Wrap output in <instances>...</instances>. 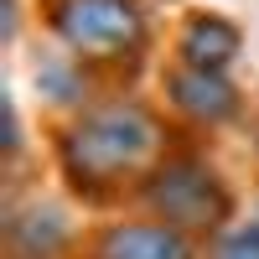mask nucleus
Masks as SVG:
<instances>
[{"label":"nucleus","mask_w":259,"mask_h":259,"mask_svg":"<svg viewBox=\"0 0 259 259\" xmlns=\"http://www.w3.org/2000/svg\"><path fill=\"white\" fill-rule=\"evenodd\" d=\"M166 119L140 99H94L52 130L57 182L83 207H135L140 187L171 156Z\"/></svg>","instance_id":"1"},{"label":"nucleus","mask_w":259,"mask_h":259,"mask_svg":"<svg viewBox=\"0 0 259 259\" xmlns=\"http://www.w3.org/2000/svg\"><path fill=\"white\" fill-rule=\"evenodd\" d=\"M140 212L171 223L177 233H187L192 244H212L223 228L239 223V192L228 187V177L212 166L202 150H171V156L150 171V182L135 197Z\"/></svg>","instance_id":"2"},{"label":"nucleus","mask_w":259,"mask_h":259,"mask_svg":"<svg viewBox=\"0 0 259 259\" xmlns=\"http://www.w3.org/2000/svg\"><path fill=\"white\" fill-rule=\"evenodd\" d=\"M47 26L68 47V57L89 68H124L145 52L150 36L140 0H52Z\"/></svg>","instance_id":"3"},{"label":"nucleus","mask_w":259,"mask_h":259,"mask_svg":"<svg viewBox=\"0 0 259 259\" xmlns=\"http://www.w3.org/2000/svg\"><path fill=\"white\" fill-rule=\"evenodd\" d=\"M83 259H202V244H192L171 223L130 207L83 239Z\"/></svg>","instance_id":"4"},{"label":"nucleus","mask_w":259,"mask_h":259,"mask_svg":"<svg viewBox=\"0 0 259 259\" xmlns=\"http://www.w3.org/2000/svg\"><path fill=\"white\" fill-rule=\"evenodd\" d=\"M166 104H171L177 119L197 124V130H223V124H233L244 114V99H239L228 73L187 68V62H177V68L166 73Z\"/></svg>","instance_id":"5"},{"label":"nucleus","mask_w":259,"mask_h":259,"mask_svg":"<svg viewBox=\"0 0 259 259\" xmlns=\"http://www.w3.org/2000/svg\"><path fill=\"white\" fill-rule=\"evenodd\" d=\"M73 244V223L57 202L36 197L6 212V259H68Z\"/></svg>","instance_id":"6"},{"label":"nucleus","mask_w":259,"mask_h":259,"mask_svg":"<svg viewBox=\"0 0 259 259\" xmlns=\"http://www.w3.org/2000/svg\"><path fill=\"white\" fill-rule=\"evenodd\" d=\"M239 52H244V31L223 16H192L177 41V57L187 68H207V73H228V62Z\"/></svg>","instance_id":"7"},{"label":"nucleus","mask_w":259,"mask_h":259,"mask_svg":"<svg viewBox=\"0 0 259 259\" xmlns=\"http://www.w3.org/2000/svg\"><path fill=\"white\" fill-rule=\"evenodd\" d=\"M202 259H259V228L249 218H239L233 228H223L218 239L202 249Z\"/></svg>","instance_id":"8"},{"label":"nucleus","mask_w":259,"mask_h":259,"mask_svg":"<svg viewBox=\"0 0 259 259\" xmlns=\"http://www.w3.org/2000/svg\"><path fill=\"white\" fill-rule=\"evenodd\" d=\"M244 218H249V223L259 228V187H254V197H249V212H244Z\"/></svg>","instance_id":"9"}]
</instances>
